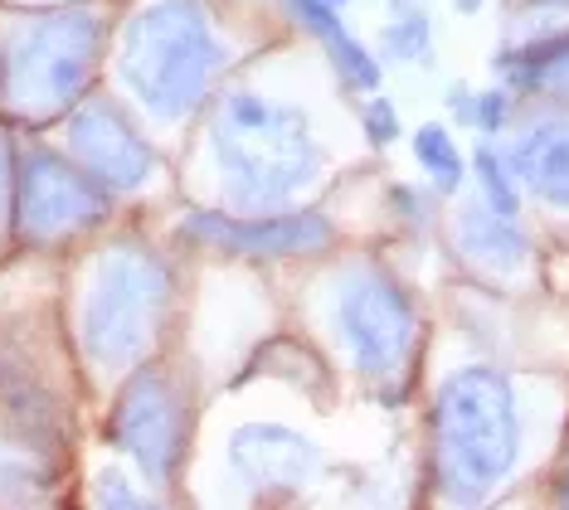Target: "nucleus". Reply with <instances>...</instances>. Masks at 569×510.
I'll return each instance as SVG.
<instances>
[{"mask_svg": "<svg viewBox=\"0 0 569 510\" xmlns=\"http://www.w3.org/2000/svg\"><path fill=\"white\" fill-rule=\"evenodd\" d=\"M210 151L224 176V194L239 209H273L321 170V147L302 108L253 88H234L219 102Z\"/></svg>", "mask_w": 569, "mask_h": 510, "instance_id": "f257e3e1", "label": "nucleus"}, {"mask_svg": "<svg viewBox=\"0 0 569 510\" xmlns=\"http://www.w3.org/2000/svg\"><path fill=\"white\" fill-rule=\"evenodd\" d=\"M224 69V39L204 0H151L122 30L118 73L157 122H186Z\"/></svg>", "mask_w": 569, "mask_h": 510, "instance_id": "f03ea898", "label": "nucleus"}, {"mask_svg": "<svg viewBox=\"0 0 569 510\" xmlns=\"http://www.w3.org/2000/svg\"><path fill=\"white\" fill-rule=\"evenodd\" d=\"M521 452V409L511 379L491 364L458 370L433 403V472L448 501L477 506L511 477Z\"/></svg>", "mask_w": 569, "mask_h": 510, "instance_id": "7ed1b4c3", "label": "nucleus"}, {"mask_svg": "<svg viewBox=\"0 0 569 510\" xmlns=\"http://www.w3.org/2000/svg\"><path fill=\"white\" fill-rule=\"evenodd\" d=\"M171 307V268L141 243H112L93 263L79 307L83 356L98 370H132L161 336Z\"/></svg>", "mask_w": 569, "mask_h": 510, "instance_id": "20e7f679", "label": "nucleus"}, {"mask_svg": "<svg viewBox=\"0 0 569 510\" xmlns=\"http://www.w3.org/2000/svg\"><path fill=\"white\" fill-rule=\"evenodd\" d=\"M102 54V20L93 10L16 20L0 39V93L20 112L49 117L88 93Z\"/></svg>", "mask_w": 569, "mask_h": 510, "instance_id": "39448f33", "label": "nucleus"}, {"mask_svg": "<svg viewBox=\"0 0 569 510\" xmlns=\"http://www.w3.org/2000/svg\"><path fill=\"white\" fill-rule=\"evenodd\" d=\"M331 317L360 374L395 379L405 370L413 336H419V321H413V302L395 278H385L375 268L351 272L341 282V292H336Z\"/></svg>", "mask_w": 569, "mask_h": 510, "instance_id": "423d86ee", "label": "nucleus"}, {"mask_svg": "<svg viewBox=\"0 0 569 510\" xmlns=\"http://www.w3.org/2000/svg\"><path fill=\"white\" fill-rule=\"evenodd\" d=\"M108 214V190L88 176L83 166L63 161L49 147H30L20 156V180H16V233L24 243L44 248L69 233H83L102 224Z\"/></svg>", "mask_w": 569, "mask_h": 510, "instance_id": "0eeeda50", "label": "nucleus"}, {"mask_svg": "<svg viewBox=\"0 0 569 510\" xmlns=\"http://www.w3.org/2000/svg\"><path fill=\"white\" fill-rule=\"evenodd\" d=\"M112 442L132 457L151 487L171 481L180 452H186V409L161 370H137L127 379L118 413H112Z\"/></svg>", "mask_w": 569, "mask_h": 510, "instance_id": "6e6552de", "label": "nucleus"}, {"mask_svg": "<svg viewBox=\"0 0 569 510\" xmlns=\"http://www.w3.org/2000/svg\"><path fill=\"white\" fill-rule=\"evenodd\" d=\"M180 233L200 248L239 258H292L321 253L331 243V219L317 209H288V214H224V209H190Z\"/></svg>", "mask_w": 569, "mask_h": 510, "instance_id": "1a4fd4ad", "label": "nucleus"}, {"mask_svg": "<svg viewBox=\"0 0 569 510\" xmlns=\"http://www.w3.org/2000/svg\"><path fill=\"white\" fill-rule=\"evenodd\" d=\"M69 151L108 194L141 190L151 180V170H157V151H151V141L137 132L132 117H127L112 98L73 102Z\"/></svg>", "mask_w": 569, "mask_h": 510, "instance_id": "9d476101", "label": "nucleus"}, {"mask_svg": "<svg viewBox=\"0 0 569 510\" xmlns=\"http://www.w3.org/2000/svg\"><path fill=\"white\" fill-rule=\"evenodd\" d=\"M229 462L234 472L249 481V487L268 491H297L307 477L317 472V442L292 433V428H278V423H249L229 438Z\"/></svg>", "mask_w": 569, "mask_h": 510, "instance_id": "9b49d317", "label": "nucleus"}, {"mask_svg": "<svg viewBox=\"0 0 569 510\" xmlns=\"http://www.w3.org/2000/svg\"><path fill=\"white\" fill-rule=\"evenodd\" d=\"M507 166L521 186L555 209H569V112L530 117L507 147Z\"/></svg>", "mask_w": 569, "mask_h": 510, "instance_id": "f8f14e48", "label": "nucleus"}, {"mask_svg": "<svg viewBox=\"0 0 569 510\" xmlns=\"http://www.w3.org/2000/svg\"><path fill=\"white\" fill-rule=\"evenodd\" d=\"M282 6L292 10V20L302 24V30H312L321 39V49L331 54L336 73H341L346 83L360 88V93H380V59H375L370 49L346 30L331 0H282Z\"/></svg>", "mask_w": 569, "mask_h": 510, "instance_id": "ddd939ff", "label": "nucleus"}, {"mask_svg": "<svg viewBox=\"0 0 569 510\" xmlns=\"http://www.w3.org/2000/svg\"><path fill=\"white\" fill-rule=\"evenodd\" d=\"M458 248L487 272H516L526 263V233L511 214L491 209L487 200L468 204L458 214Z\"/></svg>", "mask_w": 569, "mask_h": 510, "instance_id": "4468645a", "label": "nucleus"}, {"mask_svg": "<svg viewBox=\"0 0 569 510\" xmlns=\"http://www.w3.org/2000/svg\"><path fill=\"white\" fill-rule=\"evenodd\" d=\"M497 69L507 73L516 88H546V93L569 98V34L511 49V54L497 59Z\"/></svg>", "mask_w": 569, "mask_h": 510, "instance_id": "2eb2a0df", "label": "nucleus"}, {"mask_svg": "<svg viewBox=\"0 0 569 510\" xmlns=\"http://www.w3.org/2000/svg\"><path fill=\"white\" fill-rule=\"evenodd\" d=\"M413 161L429 170V180L448 194L462 186V176H468V161H462L458 141H452V132L438 122H423L419 132H413Z\"/></svg>", "mask_w": 569, "mask_h": 510, "instance_id": "dca6fc26", "label": "nucleus"}, {"mask_svg": "<svg viewBox=\"0 0 569 510\" xmlns=\"http://www.w3.org/2000/svg\"><path fill=\"white\" fill-rule=\"evenodd\" d=\"M380 49L399 63H433V20L419 10V0L395 10V20L380 34Z\"/></svg>", "mask_w": 569, "mask_h": 510, "instance_id": "f3484780", "label": "nucleus"}, {"mask_svg": "<svg viewBox=\"0 0 569 510\" xmlns=\"http://www.w3.org/2000/svg\"><path fill=\"white\" fill-rule=\"evenodd\" d=\"M44 491H49V472H44L40 457L0 442V501L24 506V501H40Z\"/></svg>", "mask_w": 569, "mask_h": 510, "instance_id": "a211bd4d", "label": "nucleus"}, {"mask_svg": "<svg viewBox=\"0 0 569 510\" xmlns=\"http://www.w3.org/2000/svg\"><path fill=\"white\" fill-rule=\"evenodd\" d=\"M472 170H477V186H482V200L491 209H501V214H521V180L511 176V166H507V156H501L497 147H477L472 156Z\"/></svg>", "mask_w": 569, "mask_h": 510, "instance_id": "6ab92c4d", "label": "nucleus"}, {"mask_svg": "<svg viewBox=\"0 0 569 510\" xmlns=\"http://www.w3.org/2000/svg\"><path fill=\"white\" fill-rule=\"evenodd\" d=\"M507 112H511V93L507 88H487V93H477V108H472V127L487 137H497L501 127H507Z\"/></svg>", "mask_w": 569, "mask_h": 510, "instance_id": "aec40b11", "label": "nucleus"}, {"mask_svg": "<svg viewBox=\"0 0 569 510\" xmlns=\"http://www.w3.org/2000/svg\"><path fill=\"white\" fill-rule=\"evenodd\" d=\"M366 137H370V147H390V141L399 137V112H395L390 98L375 93L366 102Z\"/></svg>", "mask_w": 569, "mask_h": 510, "instance_id": "412c9836", "label": "nucleus"}, {"mask_svg": "<svg viewBox=\"0 0 569 510\" xmlns=\"http://www.w3.org/2000/svg\"><path fill=\"white\" fill-rule=\"evenodd\" d=\"M93 501H98V506H122V510H132V506H147V496H141L122 472H98Z\"/></svg>", "mask_w": 569, "mask_h": 510, "instance_id": "4be33fe9", "label": "nucleus"}, {"mask_svg": "<svg viewBox=\"0 0 569 510\" xmlns=\"http://www.w3.org/2000/svg\"><path fill=\"white\" fill-rule=\"evenodd\" d=\"M448 108L458 112V122H462V127H472V108H477V93H472V88H462V83H458V88H452V93H448Z\"/></svg>", "mask_w": 569, "mask_h": 510, "instance_id": "5701e85b", "label": "nucleus"}, {"mask_svg": "<svg viewBox=\"0 0 569 510\" xmlns=\"http://www.w3.org/2000/svg\"><path fill=\"white\" fill-rule=\"evenodd\" d=\"M6 190H10V156H6V141H0V209H6Z\"/></svg>", "mask_w": 569, "mask_h": 510, "instance_id": "b1692460", "label": "nucleus"}, {"mask_svg": "<svg viewBox=\"0 0 569 510\" xmlns=\"http://www.w3.org/2000/svg\"><path fill=\"white\" fill-rule=\"evenodd\" d=\"M452 6H458L462 16H477V6H482V0H452Z\"/></svg>", "mask_w": 569, "mask_h": 510, "instance_id": "393cba45", "label": "nucleus"}, {"mask_svg": "<svg viewBox=\"0 0 569 510\" xmlns=\"http://www.w3.org/2000/svg\"><path fill=\"white\" fill-rule=\"evenodd\" d=\"M560 501H569V477H565V487H560Z\"/></svg>", "mask_w": 569, "mask_h": 510, "instance_id": "a878e982", "label": "nucleus"}, {"mask_svg": "<svg viewBox=\"0 0 569 510\" xmlns=\"http://www.w3.org/2000/svg\"><path fill=\"white\" fill-rule=\"evenodd\" d=\"M546 6H569V0H546Z\"/></svg>", "mask_w": 569, "mask_h": 510, "instance_id": "bb28decb", "label": "nucleus"}, {"mask_svg": "<svg viewBox=\"0 0 569 510\" xmlns=\"http://www.w3.org/2000/svg\"><path fill=\"white\" fill-rule=\"evenodd\" d=\"M331 6H346V0H331Z\"/></svg>", "mask_w": 569, "mask_h": 510, "instance_id": "cd10ccee", "label": "nucleus"}]
</instances>
